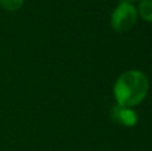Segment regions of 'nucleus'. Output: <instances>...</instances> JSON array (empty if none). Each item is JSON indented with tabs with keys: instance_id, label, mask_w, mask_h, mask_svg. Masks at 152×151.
Returning <instances> with one entry per match:
<instances>
[{
	"instance_id": "2",
	"label": "nucleus",
	"mask_w": 152,
	"mask_h": 151,
	"mask_svg": "<svg viewBox=\"0 0 152 151\" xmlns=\"http://www.w3.org/2000/svg\"><path fill=\"white\" fill-rule=\"evenodd\" d=\"M137 20V11L131 1L119 3L111 15V26L116 32H127L135 26Z\"/></svg>"
},
{
	"instance_id": "4",
	"label": "nucleus",
	"mask_w": 152,
	"mask_h": 151,
	"mask_svg": "<svg viewBox=\"0 0 152 151\" xmlns=\"http://www.w3.org/2000/svg\"><path fill=\"white\" fill-rule=\"evenodd\" d=\"M136 11L143 20L152 23V0H140Z\"/></svg>"
},
{
	"instance_id": "3",
	"label": "nucleus",
	"mask_w": 152,
	"mask_h": 151,
	"mask_svg": "<svg viewBox=\"0 0 152 151\" xmlns=\"http://www.w3.org/2000/svg\"><path fill=\"white\" fill-rule=\"evenodd\" d=\"M116 118H120V122L127 126H132L136 123V114L126 107L119 106V108L116 110Z\"/></svg>"
},
{
	"instance_id": "1",
	"label": "nucleus",
	"mask_w": 152,
	"mask_h": 151,
	"mask_svg": "<svg viewBox=\"0 0 152 151\" xmlns=\"http://www.w3.org/2000/svg\"><path fill=\"white\" fill-rule=\"evenodd\" d=\"M148 88L150 84L147 76L137 70H129L118 78L113 94L119 106L128 108L139 104L147 96Z\"/></svg>"
},
{
	"instance_id": "6",
	"label": "nucleus",
	"mask_w": 152,
	"mask_h": 151,
	"mask_svg": "<svg viewBox=\"0 0 152 151\" xmlns=\"http://www.w3.org/2000/svg\"><path fill=\"white\" fill-rule=\"evenodd\" d=\"M127 1H136V0H127Z\"/></svg>"
},
{
	"instance_id": "5",
	"label": "nucleus",
	"mask_w": 152,
	"mask_h": 151,
	"mask_svg": "<svg viewBox=\"0 0 152 151\" xmlns=\"http://www.w3.org/2000/svg\"><path fill=\"white\" fill-rule=\"evenodd\" d=\"M24 4V0H0V8L8 12H16Z\"/></svg>"
}]
</instances>
